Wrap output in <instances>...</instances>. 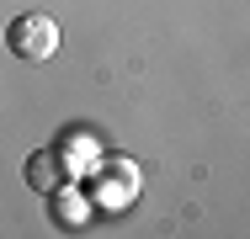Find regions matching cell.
I'll return each instance as SVG.
<instances>
[{"label": "cell", "mask_w": 250, "mask_h": 239, "mask_svg": "<svg viewBox=\"0 0 250 239\" xmlns=\"http://www.w3.org/2000/svg\"><path fill=\"white\" fill-rule=\"evenodd\" d=\"M5 48L21 64H48L53 53H59V21H53L48 11H21L5 27Z\"/></svg>", "instance_id": "cell-1"}, {"label": "cell", "mask_w": 250, "mask_h": 239, "mask_svg": "<svg viewBox=\"0 0 250 239\" xmlns=\"http://www.w3.org/2000/svg\"><path fill=\"white\" fill-rule=\"evenodd\" d=\"M27 186L38 191V197L69 186V159H64L59 149H32V154H27Z\"/></svg>", "instance_id": "cell-2"}, {"label": "cell", "mask_w": 250, "mask_h": 239, "mask_svg": "<svg viewBox=\"0 0 250 239\" xmlns=\"http://www.w3.org/2000/svg\"><path fill=\"white\" fill-rule=\"evenodd\" d=\"M48 218L59 223V229H85L91 223V197L80 186H59V191H48Z\"/></svg>", "instance_id": "cell-3"}]
</instances>
